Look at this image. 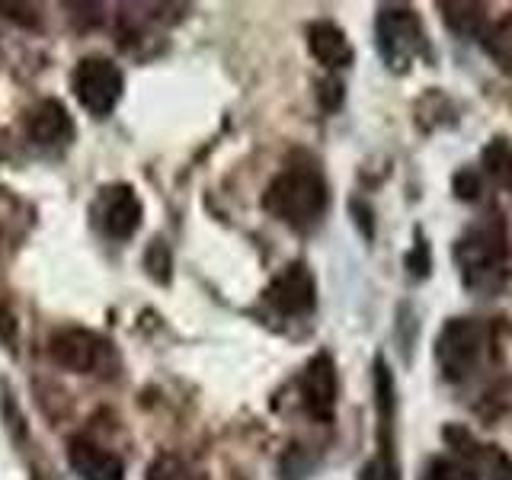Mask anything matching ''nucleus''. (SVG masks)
Here are the masks:
<instances>
[{
    "label": "nucleus",
    "instance_id": "obj_23",
    "mask_svg": "<svg viewBox=\"0 0 512 480\" xmlns=\"http://www.w3.org/2000/svg\"><path fill=\"white\" fill-rule=\"evenodd\" d=\"M455 192H458V199H464V202L480 199V176H477V170H461L455 176Z\"/></svg>",
    "mask_w": 512,
    "mask_h": 480
},
{
    "label": "nucleus",
    "instance_id": "obj_11",
    "mask_svg": "<svg viewBox=\"0 0 512 480\" xmlns=\"http://www.w3.org/2000/svg\"><path fill=\"white\" fill-rule=\"evenodd\" d=\"M26 135L39 148H68L74 141V119L68 116V106L61 100H42L32 106L26 116Z\"/></svg>",
    "mask_w": 512,
    "mask_h": 480
},
{
    "label": "nucleus",
    "instance_id": "obj_21",
    "mask_svg": "<svg viewBox=\"0 0 512 480\" xmlns=\"http://www.w3.org/2000/svg\"><path fill=\"white\" fill-rule=\"evenodd\" d=\"M16 343H20V324H16V314L7 308V301H0V346L16 356Z\"/></svg>",
    "mask_w": 512,
    "mask_h": 480
},
{
    "label": "nucleus",
    "instance_id": "obj_1",
    "mask_svg": "<svg viewBox=\"0 0 512 480\" xmlns=\"http://www.w3.org/2000/svg\"><path fill=\"white\" fill-rule=\"evenodd\" d=\"M266 212L292 231H311L330 208V186L311 160L288 164L263 192Z\"/></svg>",
    "mask_w": 512,
    "mask_h": 480
},
{
    "label": "nucleus",
    "instance_id": "obj_17",
    "mask_svg": "<svg viewBox=\"0 0 512 480\" xmlns=\"http://www.w3.org/2000/svg\"><path fill=\"white\" fill-rule=\"evenodd\" d=\"M144 269L151 272L154 282H170V269H173V256H170V247L164 244V240H151L148 253H144Z\"/></svg>",
    "mask_w": 512,
    "mask_h": 480
},
{
    "label": "nucleus",
    "instance_id": "obj_13",
    "mask_svg": "<svg viewBox=\"0 0 512 480\" xmlns=\"http://www.w3.org/2000/svg\"><path fill=\"white\" fill-rule=\"evenodd\" d=\"M68 461L80 480H125V464L116 452L96 445L84 436L71 439Z\"/></svg>",
    "mask_w": 512,
    "mask_h": 480
},
{
    "label": "nucleus",
    "instance_id": "obj_8",
    "mask_svg": "<svg viewBox=\"0 0 512 480\" xmlns=\"http://www.w3.org/2000/svg\"><path fill=\"white\" fill-rule=\"evenodd\" d=\"M266 301L285 317H304L317 304V282L314 272L304 263H288L266 288Z\"/></svg>",
    "mask_w": 512,
    "mask_h": 480
},
{
    "label": "nucleus",
    "instance_id": "obj_3",
    "mask_svg": "<svg viewBox=\"0 0 512 480\" xmlns=\"http://www.w3.org/2000/svg\"><path fill=\"white\" fill-rule=\"evenodd\" d=\"M490 330L477 317H448L436 336V362L448 381H468L487 359Z\"/></svg>",
    "mask_w": 512,
    "mask_h": 480
},
{
    "label": "nucleus",
    "instance_id": "obj_18",
    "mask_svg": "<svg viewBox=\"0 0 512 480\" xmlns=\"http://www.w3.org/2000/svg\"><path fill=\"white\" fill-rule=\"evenodd\" d=\"M420 480H480L468 464L461 461H448V458H432L426 468H423V477Z\"/></svg>",
    "mask_w": 512,
    "mask_h": 480
},
{
    "label": "nucleus",
    "instance_id": "obj_5",
    "mask_svg": "<svg viewBox=\"0 0 512 480\" xmlns=\"http://www.w3.org/2000/svg\"><path fill=\"white\" fill-rule=\"evenodd\" d=\"M71 90L77 96V103L84 106L93 119H103L122 100L125 74H122V68L116 61L90 55L84 61H77V68L71 74Z\"/></svg>",
    "mask_w": 512,
    "mask_h": 480
},
{
    "label": "nucleus",
    "instance_id": "obj_15",
    "mask_svg": "<svg viewBox=\"0 0 512 480\" xmlns=\"http://www.w3.org/2000/svg\"><path fill=\"white\" fill-rule=\"evenodd\" d=\"M445 26L464 39H480L487 32V7L484 4H439Z\"/></svg>",
    "mask_w": 512,
    "mask_h": 480
},
{
    "label": "nucleus",
    "instance_id": "obj_24",
    "mask_svg": "<svg viewBox=\"0 0 512 480\" xmlns=\"http://www.w3.org/2000/svg\"><path fill=\"white\" fill-rule=\"evenodd\" d=\"M340 103H343V84L340 80H324L320 84V106L324 109H340Z\"/></svg>",
    "mask_w": 512,
    "mask_h": 480
},
{
    "label": "nucleus",
    "instance_id": "obj_20",
    "mask_svg": "<svg viewBox=\"0 0 512 480\" xmlns=\"http://www.w3.org/2000/svg\"><path fill=\"white\" fill-rule=\"evenodd\" d=\"M407 269L413 272V279H426L432 269V256H429V240L423 237V231H416V244L407 253Z\"/></svg>",
    "mask_w": 512,
    "mask_h": 480
},
{
    "label": "nucleus",
    "instance_id": "obj_2",
    "mask_svg": "<svg viewBox=\"0 0 512 480\" xmlns=\"http://www.w3.org/2000/svg\"><path fill=\"white\" fill-rule=\"evenodd\" d=\"M506 250V231L500 221H480L464 231L455 244V260L461 266L464 285L474 292H490L500 285Z\"/></svg>",
    "mask_w": 512,
    "mask_h": 480
},
{
    "label": "nucleus",
    "instance_id": "obj_10",
    "mask_svg": "<svg viewBox=\"0 0 512 480\" xmlns=\"http://www.w3.org/2000/svg\"><path fill=\"white\" fill-rule=\"evenodd\" d=\"M445 442L455 452V461L468 464L477 477L484 474L487 480H512V461L503 448L477 442L471 432L461 426H445Z\"/></svg>",
    "mask_w": 512,
    "mask_h": 480
},
{
    "label": "nucleus",
    "instance_id": "obj_22",
    "mask_svg": "<svg viewBox=\"0 0 512 480\" xmlns=\"http://www.w3.org/2000/svg\"><path fill=\"white\" fill-rule=\"evenodd\" d=\"M148 480H186V468L176 458H157L148 471Z\"/></svg>",
    "mask_w": 512,
    "mask_h": 480
},
{
    "label": "nucleus",
    "instance_id": "obj_16",
    "mask_svg": "<svg viewBox=\"0 0 512 480\" xmlns=\"http://www.w3.org/2000/svg\"><path fill=\"white\" fill-rule=\"evenodd\" d=\"M480 45H484V52L500 64V68L512 71V13L490 23L484 36H480Z\"/></svg>",
    "mask_w": 512,
    "mask_h": 480
},
{
    "label": "nucleus",
    "instance_id": "obj_9",
    "mask_svg": "<svg viewBox=\"0 0 512 480\" xmlns=\"http://www.w3.org/2000/svg\"><path fill=\"white\" fill-rule=\"evenodd\" d=\"M52 359L61 365V368H68V372L74 375H87V372H96L106 356H109V343L103 340L100 333H93V330H61L52 336Z\"/></svg>",
    "mask_w": 512,
    "mask_h": 480
},
{
    "label": "nucleus",
    "instance_id": "obj_14",
    "mask_svg": "<svg viewBox=\"0 0 512 480\" xmlns=\"http://www.w3.org/2000/svg\"><path fill=\"white\" fill-rule=\"evenodd\" d=\"M308 48H311L314 61L324 64V68H330V71L349 68L352 58H356L349 36L330 20H317L308 26Z\"/></svg>",
    "mask_w": 512,
    "mask_h": 480
},
{
    "label": "nucleus",
    "instance_id": "obj_12",
    "mask_svg": "<svg viewBox=\"0 0 512 480\" xmlns=\"http://www.w3.org/2000/svg\"><path fill=\"white\" fill-rule=\"evenodd\" d=\"M375 407H378V423H381V471L388 480H397V455H394V375L388 362L378 356L375 362Z\"/></svg>",
    "mask_w": 512,
    "mask_h": 480
},
{
    "label": "nucleus",
    "instance_id": "obj_6",
    "mask_svg": "<svg viewBox=\"0 0 512 480\" xmlns=\"http://www.w3.org/2000/svg\"><path fill=\"white\" fill-rule=\"evenodd\" d=\"M93 218L100 224V231L112 240H132L141 228L144 205L138 199L135 186L128 183H112L103 186L100 196L93 202Z\"/></svg>",
    "mask_w": 512,
    "mask_h": 480
},
{
    "label": "nucleus",
    "instance_id": "obj_19",
    "mask_svg": "<svg viewBox=\"0 0 512 480\" xmlns=\"http://www.w3.org/2000/svg\"><path fill=\"white\" fill-rule=\"evenodd\" d=\"M484 164L493 176H500V180H506L512 186V148L506 141H493L487 154H484Z\"/></svg>",
    "mask_w": 512,
    "mask_h": 480
},
{
    "label": "nucleus",
    "instance_id": "obj_25",
    "mask_svg": "<svg viewBox=\"0 0 512 480\" xmlns=\"http://www.w3.org/2000/svg\"><path fill=\"white\" fill-rule=\"evenodd\" d=\"M349 208H352V215H356L362 237H375V224H372V212H368V205L365 202H352Z\"/></svg>",
    "mask_w": 512,
    "mask_h": 480
},
{
    "label": "nucleus",
    "instance_id": "obj_4",
    "mask_svg": "<svg viewBox=\"0 0 512 480\" xmlns=\"http://www.w3.org/2000/svg\"><path fill=\"white\" fill-rule=\"evenodd\" d=\"M375 42L381 61L391 71H407L410 61L426 52V32L420 23V13L400 4L381 7L375 16Z\"/></svg>",
    "mask_w": 512,
    "mask_h": 480
},
{
    "label": "nucleus",
    "instance_id": "obj_7",
    "mask_svg": "<svg viewBox=\"0 0 512 480\" xmlns=\"http://www.w3.org/2000/svg\"><path fill=\"white\" fill-rule=\"evenodd\" d=\"M336 397H340V378H336L333 356L317 352L301 372V404L311 420L330 423L336 413Z\"/></svg>",
    "mask_w": 512,
    "mask_h": 480
}]
</instances>
